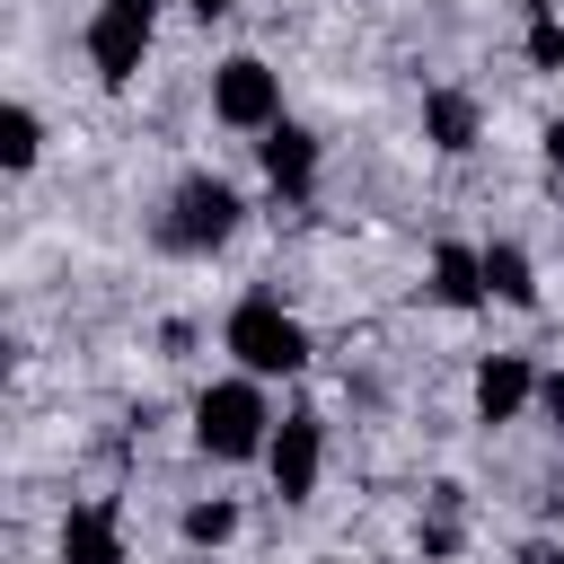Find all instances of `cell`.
I'll return each instance as SVG.
<instances>
[{
  "label": "cell",
  "mask_w": 564,
  "mask_h": 564,
  "mask_svg": "<svg viewBox=\"0 0 564 564\" xmlns=\"http://www.w3.org/2000/svg\"><path fill=\"white\" fill-rule=\"evenodd\" d=\"M520 9H529V18H555V0H520Z\"/></svg>",
  "instance_id": "20"
},
{
  "label": "cell",
  "mask_w": 564,
  "mask_h": 564,
  "mask_svg": "<svg viewBox=\"0 0 564 564\" xmlns=\"http://www.w3.org/2000/svg\"><path fill=\"white\" fill-rule=\"evenodd\" d=\"M194 449L203 458H220V467H238V458H264L273 449V405H264V379H212L203 397H194Z\"/></svg>",
  "instance_id": "1"
},
{
  "label": "cell",
  "mask_w": 564,
  "mask_h": 564,
  "mask_svg": "<svg viewBox=\"0 0 564 564\" xmlns=\"http://www.w3.org/2000/svg\"><path fill=\"white\" fill-rule=\"evenodd\" d=\"M35 159H44V123H35V106H9V115H0V167L26 176Z\"/></svg>",
  "instance_id": "14"
},
{
  "label": "cell",
  "mask_w": 564,
  "mask_h": 564,
  "mask_svg": "<svg viewBox=\"0 0 564 564\" xmlns=\"http://www.w3.org/2000/svg\"><path fill=\"white\" fill-rule=\"evenodd\" d=\"M185 9H194V18H203V26H212V18H229V9H238V0H185Z\"/></svg>",
  "instance_id": "19"
},
{
  "label": "cell",
  "mask_w": 564,
  "mask_h": 564,
  "mask_svg": "<svg viewBox=\"0 0 564 564\" xmlns=\"http://www.w3.org/2000/svg\"><path fill=\"white\" fill-rule=\"evenodd\" d=\"M432 300H441V308H485V300H494V291H485V247L441 238V247H432Z\"/></svg>",
  "instance_id": "9"
},
{
  "label": "cell",
  "mask_w": 564,
  "mask_h": 564,
  "mask_svg": "<svg viewBox=\"0 0 564 564\" xmlns=\"http://www.w3.org/2000/svg\"><path fill=\"white\" fill-rule=\"evenodd\" d=\"M538 141H546V185H555V194H564V115H555V123H546V132H538Z\"/></svg>",
  "instance_id": "18"
},
{
  "label": "cell",
  "mask_w": 564,
  "mask_h": 564,
  "mask_svg": "<svg viewBox=\"0 0 564 564\" xmlns=\"http://www.w3.org/2000/svg\"><path fill=\"white\" fill-rule=\"evenodd\" d=\"M150 35H159V0H97V18H88V70L106 88H123L150 62Z\"/></svg>",
  "instance_id": "5"
},
{
  "label": "cell",
  "mask_w": 564,
  "mask_h": 564,
  "mask_svg": "<svg viewBox=\"0 0 564 564\" xmlns=\"http://www.w3.org/2000/svg\"><path fill=\"white\" fill-rule=\"evenodd\" d=\"M62 564H123V520L115 502H79L62 520Z\"/></svg>",
  "instance_id": "10"
},
{
  "label": "cell",
  "mask_w": 564,
  "mask_h": 564,
  "mask_svg": "<svg viewBox=\"0 0 564 564\" xmlns=\"http://www.w3.org/2000/svg\"><path fill=\"white\" fill-rule=\"evenodd\" d=\"M538 414L564 432V370H546V379H538Z\"/></svg>",
  "instance_id": "17"
},
{
  "label": "cell",
  "mask_w": 564,
  "mask_h": 564,
  "mask_svg": "<svg viewBox=\"0 0 564 564\" xmlns=\"http://www.w3.org/2000/svg\"><path fill=\"white\" fill-rule=\"evenodd\" d=\"M238 220H247L238 185L194 167V176H176V194H167V212H159V247H176V256H212V247L238 238Z\"/></svg>",
  "instance_id": "3"
},
{
  "label": "cell",
  "mask_w": 564,
  "mask_h": 564,
  "mask_svg": "<svg viewBox=\"0 0 564 564\" xmlns=\"http://www.w3.org/2000/svg\"><path fill=\"white\" fill-rule=\"evenodd\" d=\"M264 467H273V494H282V502H308V494H317V467H326V423H317V414H282Z\"/></svg>",
  "instance_id": "6"
},
{
  "label": "cell",
  "mask_w": 564,
  "mask_h": 564,
  "mask_svg": "<svg viewBox=\"0 0 564 564\" xmlns=\"http://www.w3.org/2000/svg\"><path fill=\"white\" fill-rule=\"evenodd\" d=\"M423 141L441 159H467L476 150V97L467 88H423Z\"/></svg>",
  "instance_id": "11"
},
{
  "label": "cell",
  "mask_w": 564,
  "mask_h": 564,
  "mask_svg": "<svg viewBox=\"0 0 564 564\" xmlns=\"http://www.w3.org/2000/svg\"><path fill=\"white\" fill-rule=\"evenodd\" d=\"M176 529H185V546H194V555H220V546L238 538V502H229V494H203V502H185V520H176Z\"/></svg>",
  "instance_id": "13"
},
{
  "label": "cell",
  "mask_w": 564,
  "mask_h": 564,
  "mask_svg": "<svg viewBox=\"0 0 564 564\" xmlns=\"http://www.w3.org/2000/svg\"><path fill=\"white\" fill-rule=\"evenodd\" d=\"M220 344L238 352V370H247V379H291V370H308V326H300L273 291H247V300L229 308Z\"/></svg>",
  "instance_id": "2"
},
{
  "label": "cell",
  "mask_w": 564,
  "mask_h": 564,
  "mask_svg": "<svg viewBox=\"0 0 564 564\" xmlns=\"http://www.w3.org/2000/svg\"><path fill=\"white\" fill-rule=\"evenodd\" d=\"M256 159H264V185H273L282 203H300V194L317 185V132H308V123H273V132L256 141Z\"/></svg>",
  "instance_id": "8"
},
{
  "label": "cell",
  "mask_w": 564,
  "mask_h": 564,
  "mask_svg": "<svg viewBox=\"0 0 564 564\" xmlns=\"http://www.w3.org/2000/svg\"><path fill=\"white\" fill-rule=\"evenodd\" d=\"M555 564H564V555H555Z\"/></svg>",
  "instance_id": "23"
},
{
  "label": "cell",
  "mask_w": 564,
  "mask_h": 564,
  "mask_svg": "<svg viewBox=\"0 0 564 564\" xmlns=\"http://www.w3.org/2000/svg\"><path fill=\"white\" fill-rule=\"evenodd\" d=\"M458 555V511H449V494H441V511L423 520V564H449Z\"/></svg>",
  "instance_id": "16"
},
{
  "label": "cell",
  "mask_w": 564,
  "mask_h": 564,
  "mask_svg": "<svg viewBox=\"0 0 564 564\" xmlns=\"http://www.w3.org/2000/svg\"><path fill=\"white\" fill-rule=\"evenodd\" d=\"M520 53H529V70H564V18H529Z\"/></svg>",
  "instance_id": "15"
},
{
  "label": "cell",
  "mask_w": 564,
  "mask_h": 564,
  "mask_svg": "<svg viewBox=\"0 0 564 564\" xmlns=\"http://www.w3.org/2000/svg\"><path fill=\"white\" fill-rule=\"evenodd\" d=\"M194 564H220V555H194Z\"/></svg>",
  "instance_id": "21"
},
{
  "label": "cell",
  "mask_w": 564,
  "mask_h": 564,
  "mask_svg": "<svg viewBox=\"0 0 564 564\" xmlns=\"http://www.w3.org/2000/svg\"><path fill=\"white\" fill-rule=\"evenodd\" d=\"M538 379H546V370H538L529 352H485V361H476V414H485V423H520V414L538 405Z\"/></svg>",
  "instance_id": "7"
},
{
  "label": "cell",
  "mask_w": 564,
  "mask_h": 564,
  "mask_svg": "<svg viewBox=\"0 0 564 564\" xmlns=\"http://www.w3.org/2000/svg\"><path fill=\"white\" fill-rule=\"evenodd\" d=\"M212 115L229 123V132H273L282 123V79H273V62L264 53H229V62H212Z\"/></svg>",
  "instance_id": "4"
},
{
  "label": "cell",
  "mask_w": 564,
  "mask_h": 564,
  "mask_svg": "<svg viewBox=\"0 0 564 564\" xmlns=\"http://www.w3.org/2000/svg\"><path fill=\"white\" fill-rule=\"evenodd\" d=\"M317 564H335V555H317Z\"/></svg>",
  "instance_id": "22"
},
{
  "label": "cell",
  "mask_w": 564,
  "mask_h": 564,
  "mask_svg": "<svg viewBox=\"0 0 564 564\" xmlns=\"http://www.w3.org/2000/svg\"><path fill=\"white\" fill-rule=\"evenodd\" d=\"M485 291L511 300V308H538V264H529V247L494 238V247H485Z\"/></svg>",
  "instance_id": "12"
}]
</instances>
